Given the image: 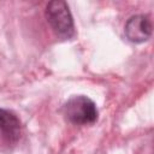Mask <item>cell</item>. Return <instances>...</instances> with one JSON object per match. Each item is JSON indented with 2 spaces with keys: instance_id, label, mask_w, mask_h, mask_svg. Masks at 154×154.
<instances>
[{
  "instance_id": "6da1fadb",
  "label": "cell",
  "mask_w": 154,
  "mask_h": 154,
  "mask_svg": "<svg viewBox=\"0 0 154 154\" xmlns=\"http://www.w3.org/2000/svg\"><path fill=\"white\" fill-rule=\"evenodd\" d=\"M67 122L76 125H90L97 120L99 111L95 102L85 95H73L63 106Z\"/></svg>"
},
{
  "instance_id": "7a4b0ae2",
  "label": "cell",
  "mask_w": 154,
  "mask_h": 154,
  "mask_svg": "<svg viewBox=\"0 0 154 154\" xmlns=\"http://www.w3.org/2000/svg\"><path fill=\"white\" fill-rule=\"evenodd\" d=\"M46 19L57 36L69 40L75 35L73 18L67 4L63 0L49 1L46 6Z\"/></svg>"
},
{
  "instance_id": "3957f363",
  "label": "cell",
  "mask_w": 154,
  "mask_h": 154,
  "mask_svg": "<svg viewBox=\"0 0 154 154\" xmlns=\"http://www.w3.org/2000/svg\"><path fill=\"white\" fill-rule=\"evenodd\" d=\"M153 31V23L149 16L147 14H135L131 16L124 26L125 36L129 41L134 43L146 42Z\"/></svg>"
},
{
  "instance_id": "277c9868",
  "label": "cell",
  "mask_w": 154,
  "mask_h": 154,
  "mask_svg": "<svg viewBox=\"0 0 154 154\" xmlns=\"http://www.w3.org/2000/svg\"><path fill=\"white\" fill-rule=\"evenodd\" d=\"M0 132L8 144H14L20 137V120L8 109L0 108Z\"/></svg>"
}]
</instances>
